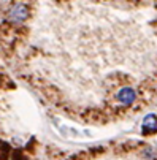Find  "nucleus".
Wrapping results in <instances>:
<instances>
[{"instance_id": "obj_3", "label": "nucleus", "mask_w": 157, "mask_h": 160, "mask_svg": "<svg viewBox=\"0 0 157 160\" xmlns=\"http://www.w3.org/2000/svg\"><path fill=\"white\" fill-rule=\"evenodd\" d=\"M143 127H144V132H154L157 128V118L154 114H148L143 121Z\"/></svg>"}, {"instance_id": "obj_1", "label": "nucleus", "mask_w": 157, "mask_h": 160, "mask_svg": "<svg viewBox=\"0 0 157 160\" xmlns=\"http://www.w3.org/2000/svg\"><path fill=\"white\" fill-rule=\"evenodd\" d=\"M29 7L24 2H14L8 8V21L14 26H19L29 18Z\"/></svg>"}, {"instance_id": "obj_2", "label": "nucleus", "mask_w": 157, "mask_h": 160, "mask_svg": "<svg viewBox=\"0 0 157 160\" xmlns=\"http://www.w3.org/2000/svg\"><path fill=\"white\" fill-rule=\"evenodd\" d=\"M137 98V94L132 87H122L119 92H118V100L122 103V105H132Z\"/></svg>"}]
</instances>
